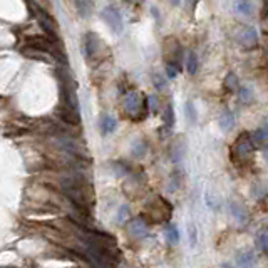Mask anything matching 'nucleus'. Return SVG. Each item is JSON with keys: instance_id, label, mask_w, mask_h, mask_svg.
<instances>
[{"instance_id": "nucleus-1", "label": "nucleus", "mask_w": 268, "mask_h": 268, "mask_svg": "<svg viewBox=\"0 0 268 268\" xmlns=\"http://www.w3.org/2000/svg\"><path fill=\"white\" fill-rule=\"evenodd\" d=\"M61 189L64 194L77 206V210L87 211L91 208V193L86 181H82L77 176H65L61 180Z\"/></svg>"}, {"instance_id": "nucleus-2", "label": "nucleus", "mask_w": 268, "mask_h": 268, "mask_svg": "<svg viewBox=\"0 0 268 268\" xmlns=\"http://www.w3.org/2000/svg\"><path fill=\"white\" fill-rule=\"evenodd\" d=\"M121 106H123L124 114L133 119V121H141V119H144L148 114L146 98L138 91H129L124 94L121 99Z\"/></svg>"}, {"instance_id": "nucleus-3", "label": "nucleus", "mask_w": 268, "mask_h": 268, "mask_svg": "<svg viewBox=\"0 0 268 268\" xmlns=\"http://www.w3.org/2000/svg\"><path fill=\"white\" fill-rule=\"evenodd\" d=\"M255 150H257V146H255L252 136L248 133H243L231 146V158H233V161H247L252 158Z\"/></svg>"}, {"instance_id": "nucleus-4", "label": "nucleus", "mask_w": 268, "mask_h": 268, "mask_svg": "<svg viewBox=\"0 0 268 268\" xmlns=\"http://www.w3.org/2000/svg\"><path fill=\"white\" fill-rule=\"evenodd\" d=\"M86 54L89 61H99L106 56V49L96 34L89 32L86 35Z\"/></svg>"}, {"instance_id": "nucleus-5", "label": "nucleus", "mask_w": 268, "mask_h": 268, "mask_svg": "<svg viewBox=\"0 0 268 268\" xmlns=\"http://www.w3.org/2000/svg\"><path fill=\"white\" fill-rule=\"evenodd\" d=\"M171 211H173V206L164 198H156L148 206V213L151 214L154 222H164V220H168L171 216Z\"/></svg>"}, {"instance_id": "nucleus-6", "label": "nucleus", "mask_w": 268, "mask_h": 268, "mask_svg": "<svg viewBox=\"0 0 268 268\" xmlns=\"http://www.w3.org/2000/svg\"><path fill=\"white\" fill-rule=\"evenodd\" d=\"M103 20L111 27V31L114 34H121L123 32V17L119 14V10L116 7H106L103 10Z\"/></svg>"}, {"instance_id": "nucleus-7", "label": "nucleus", "mask_w": 268, "mask_h": 268, "mask_svg": "<svg viewBox=\"0 0 268 268\" xmlns=\"http://www.w3.org/2000/svg\"><path fill=\"white\" fill-rule=\"evenodd\" d=\"M164 59H166V62H169V64H175L176 67L180 65V59H181V45L180 42H178L176 39H166V42H164Z\"/></svg>"}, {"instance_id": "nucleus-8", "label": "nucleus", "mask_w": 268, "mask_h": 268, "mask_svg": "<svg viewBox=\"0 0 268 268\" xmlns=\"http://www.w3.org/2000/svg\"><path fill=\"white\" fill-rule=\"evenodd\" d=\"M128 233L133 240H141L148 235V223L144 218H133L128 225Z\"/></svg>"}, {"instance_id": "nucleus-9", "label": "nucleus", "mask_w": 268, "mask_h": 268, "mask_svg": "<svg viewBox=\"0 0 268 268\" xmlns=\"http://www.w3.org/2000/svg\"><path fill=\"white\" fill-rule=\"evenodd\" d=\"M238 40H240V44L245 47V49H253L258 42V34L253 27H245L240 32V35H238Z\"/></svg>"}, {"instance_id": "nucleus-10", "label": "nucleus", "mask_w": 268, "mask_h": 268, "mask_svg": "<svg viewBox=\"0 0 268 268\" xmlns=\"http://www.w3.org/2000/svg\"><path fill=\"white\" fill-rule=\"evenodd\" d=\"M37 19L40 22V26H42L44 31L52 35V37H57V22L52 19V17L47 14L44 10H37Z\"/></svg>"}, {"instance_id": "nucleus-11", "label": "nucleus", "mask_w": 268, "mask_h": 268, "mask_svg": "<svg viewBox=\"0 0 268 268\" xmlns=\"http://www.w3.org/2000/svg\"><path fill=\"white\" fill-rule=\"evenodd\" d=\"M218 124H220V129H222L223 133H230V131L235 128V114L228 109L223 111L222 116H220Z\"/></svg>"}, {"instance_id": "nucleus-12", "label": "nucleus", "mask_w": 268, "mask_h": 268, "mask_svg": "<svg viewBox=\"0 0 268 268\" xmlns=\"http://www.w3.org/2000/svg\"><path fill=\"white\" fill-rule=\"evenodd\" d=\"M116 126H117V121L112 116H109V114H103V116H101L99 128H101V133H103V134L114 133Z\"/></svg>"}, {"instance_id": "nucleus-13", "label": "nucleus", "mask_w": 268, "mask_h": 268, "mask_svg": "<svg viewBox=\"0 0 268 268\" xmlns=\"http://www.w3.org/2000/svg\"><path fill=\"white\" fill-rule=\"evenodd\" d=\"M235 10H236V14L250 17V15L253 14V4H252V0H236Z\"/></svg>"}, {"instance_id": "nucleus-14", "label": "nucleus", "mask_w": 268, "mask_h": 268, "mask_svg": "<svg viewBox=\"0 0 268 268\" xmlns=\"http://www.w3.org/2000/svg\"><path fill=\"white\" fill-rule=\"evenodd\" d=\"M228 206H230L231 214H233L238 222H240V223L241 222H247V210L241 206V203H236V201H230Z\"/></svg>"}, {"instance_id": "nucleus-15", "label": "nucleus", "mask_w": 268, "mask_h": 268, "mask_svg": "<svg viewBox=\"0 0 268 268\" xmlns=\"http://www.w3.org/2000/svg\"><path fill=\"white\" fill-rule=\"evenodd\" d=\"M76 7L82 17H89L92 14L94 4H92V0H76Z\"/></svg>"}, {"instance_id": "nucleus-16", "label": "nucleus", "mask_w": 268, "mask_h": 268, "mask_svg": "<svg viewBox=\"0 0 268 268\" xmlns=\"http://www.w3.org/2000/svg\"><path fill=\"white\" fill-rule=\"evenodd\" d=\"M164 235H166V240H168L169 245H176L180 241V231H178L176 225H168L164 230Z\"/></svg>"}, {"instance_id": "nucleus-17", "label": "nucleus", "mask_w": 268, "mask_h": 268, "mask_svg": "<svg viewBox=\"0 0 268 268\" xmlns=\"http://www.w3.org/2000/svg\"><path fill=\"white\" fill-rule=\"evenodd\" d=\"M196 70H198V57H196V54L189 51L188 56H186V72L188 74H196Z\"/></svg>"}, {"instance_id": "nucleus-18", "label": "nucleus", "mask_w": 268, "mask_h": 268, "mask_svg": "<svg viewBox=\"0 0 268 268\" xmlns=\"http://www.w3.org/2000/svg\"><path fill=\"white\" fill-rule=\"evenodd\" d=\"M236 91H238V99H240L243 104H252L253 103L255 94L250 87H241V89H236Z\"/></svg>"}, {"instance_id": "nucleus-19", "label": "nucleus", "mask_w": 268, "mask_h": 268, "mask_svg": "<svg viewBox=\"0 0 268 268\" xmlns=\"http://www.w3.org/2000/svg\"><path fill=\"white\" fill-rule=\"evenodd\" d=\"M252 139L255 142V146H263L266 142V126H261L260 129L255 131Z\"/></svg>"}, {"instance_id": "nucleus-20", "label": "nucleus", "mask_w": 268, "mask_h": 268, "mask_svg": "<svg viewBox=\"0 0 268 268\" xmlns=\"http://www.w3.org/2000/svg\"><path fill=\"white\" fill-rule=\"evenodd\" d=\"M238 86H240V84H238V77L233 72H230L228 76L225 77V89L228 92H235L238 89Z\"/></svg>"}, {"instance_id": "nucleus-21", "label": "nucleus", "mask_w": 268, "mask_h": 268, "mask_svg": "<svg viewBox=\"0 0 268 268\" xmlns=\"http://www.w3.org/2000/svg\"><path fill=\"white\" fill-rule=\"evenodd\" d=\"M163 119H164V126L166 128H171L175 124V111H173V106L168 104L164 107V112H163Z\"/></svg>"}, {"instance_id": "nucleus-22", "label": "nucleus", "mask_w": 268, "mask_h": 268, "mask_svg": "<svg viewBox=\"0 0 268 268\" xmlns=\"http://www.w3.org/2000/svg\"><path fill=\"white\" fill-rule=\"evenodd\" d=\"M255 261L257 260H255V255H252V253H243L236 258V263L241 265V266H252V265H255Z\"/></svg>"}, {"instance_id": "nucleus-23", "label": "nucleus", "mask_w": 268, "mask_h": 268, "mask_svg": "<svg viewBox=\"0 0 268 268\" xmlns=\"http://www.w3.org/2000/svg\"><path fill=\"white\" fill-rule=\"evenodd\" d=\"M257 245H258V248H260V252H263V253L268 252V233H266L265 230L260 231V233H258Z\"/></svg>"}, {"instance_id": "nucleus-24", "label": "nucleus", "mask_w": 268, "mask_h": 268, "mask_svg": "<svg viewBox=\"0 0 268 268\" xmlns=\"http://www.w3.org/2000/svg\"><path fill=\"white\" fill-rule=\"evenodd\" d=\"M153 79H154V86H156L159 91H164V89L168 87V82H166L164 77H161L159 74H154Z\"/></svg>"}, {"instance_id": "nucleus-25", "label": "nucleus", "mask_w": 268, "mask_h": 268, "mask_svg": "<svg viewBox=\"0 0 268 268\" xmlns=\"http://www.w3.org/2000/svg\"><path fill=\"white\" fill-rule=\"evenodd\" d=\"M186 117H188L189 123H194L196 121V111H194L193 103H186Z\"/></svg>"}, {"instance_id": "nucleus-26", "label": "nucleus", "mask_w": 268, "mask_h": 268, "mask_svg": "<svg viewBox=\"0 0 268 268\" xmlns=\"http://www.w3.org/2000/svg\"><path fill=\"white\" fill-rule=\"evenodd\" d=\"M128 213H129L128 206H121V208H119L117 216H116V223H124V220H126Z\"/></svg>"}, {"instance_id": "nucleus-27", "label": "nucleus", "mask_w": 268, "mask_h": 268, "mask_svg": "<svg viewBox=\"0 0 268 268\" xmlns=\"http://www.w3.org/2000/svg\"><path fill=\"white\" fill-rule=\"evenodd\" d=\"M146 104H148V107H151L153 112L158 111V98L156 96H148L146 98Z\"/></svg>"}, {"instance_id": "nucleus-28", "label": "nucleus", "mask_w": 268, "mask_h": 268, "mask_svg": "<svg viewBox=\"0 0 268 268\" xmlns=\"http://www.w3.org/2000/svg\"><path fill=\"white\" fill-rule=\"evenodd\" d=\"M166 70H168V76L171 77H176V74H178V67L175 64H169V62H166Z\"/></svg>"}, {"instance_id": "nucleus-29", "label": "nucleus", "mask_w": 268, "mask_h": 268, "mask_svg": "<svg viewBox=\"0 0 268 268\" xmlns=\"http://www.w3.org/2000/svg\"><path fill=\"white\" fill-rule=\"evenodd\" d=\"M169 2H171L173 5H178V4H180V2H181V0H169Z\"/></svg>"}, {"instance_id": "nucleus-30", "label": "nucleus", "mask_w": 268, "mask_h": 268, "mask_svg": "<svg viewBox=\"0 0 268 268\" xmlns=\"http://www.w3.org/2000/svg\"><path fill=\"white\" fill-rule=\"evenodd\" d=\"M129 2H138V0H129Z\"/></svg>"}]
</instances>
